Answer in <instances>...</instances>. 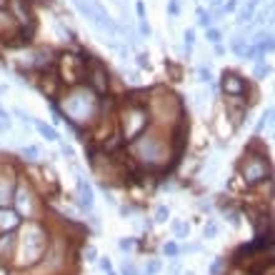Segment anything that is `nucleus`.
<instances>
[{
    "mask_svg": "<svg viewBox=\"0 0 275 275\" xmlns=\"http://www.w3.org/2000/svg\"><path fill=\"white\" fill-rule=\"evenodd\" d=\"M128 153L145 170H165V168H170L178 160V155H180V148H178V140H175V128L165 130V128L150 125L133 143H128Z\"/></svg>",
    "mask_w": 275,
    "mask_h": 275,
    "instance_id": "nucleus-1",
    "label": "nucleus"
},
{
    "mask_svg": "<svg viewBox=\"0 0 275 275\" xmlns=\"http://www.w3.org/2000/svg\"><path fill=\"white\" fill-rule=\"evenodd\" d=\"M63 120L75 130L78 140H85V128H93L100 123V95H95L85 83L65 88L60 103H55Z\"/></svg>",
    "mask_w": 275,
    "mask_h": 275,
    "instance_id": "nucleus-2",
    "label": "nucleus"
},
{
    "mask_svg": "<svg viewBox=\"0 0 275 275\" xmlns=\"http://www.w3.org/2000/svg\"><path fill=\"white\" fill-rule=\"evenodd\" d=\"M50 245V233L40 220H25L18 228V248H15V258L13 265L30 270L48 250Z\"/></svg>",
    "mask_w": 275,
    "mask_h": 275,
    "instance_id": "nucleus-3",
    "label": "nucleus"
},
{
    "mask_svg": "<svg viewBox=\"0 0 275 275\" xmlns=\"http://www.w3.org/2000/svg\"><path fill=\"white\" fill-rule=\"evenodd\" d=\"M118 118H120V138L125 145L133 143L140 133H145L150 128V115H148L145 100L125 98V108L118 113Z\"/></svg>",
    "mask_w": 275,
    "mask_h": 275,
    "instance_id": "nucleus-4",
    "label": "nucleus"
},
{
    "mask_svg": "<svg viewBox=\"0 0 275 275\" xmlns=\"http://www.w3.org/2000/svg\"><path fill=\"white\" fill-rule=\"evenodd\" d=\"M10 203H13V210L20 215V220H40L43 198L38 195V190L33 188V183L28 178H18Z\"/></svg>",
    "mask_w": 275,
    "mask_h": 275,
    "instance_id": "nucleus-5",
    "label": "nucleus"
},
{
    "mask_svg": "<svg viewBox=\"0 0 275 275\" xmlns=\"http://www.w3.org/2000/svg\"><path fill=\"white\" fill-rule=\"evenodd\" d=\"M238 175L243 178V183H245L248 188H255V185L270 180V178H273V165H270L265 150L253 153V150L248 148L245 155H243V160L238 163Z\"/></svg>",
    "mask_w": 275,
    "mask_h": 275,
    "instance_id": "nucleus-6",
    "label": "nucleus"
},
{
    "mask_svg": "<svg viewBox=\"0 0 275 275\" xmlns=\"http://www.w3.org/2000/svg\"><path fill=\"white\" fill-rule=\"evenodd\" d=\"M55 63L60 65V75H58V80H60V85H65V88H73V85H80L83 80H85V60H83V53L78 55V53H60L58 58H55Z\"/></svg>",
    "mask_w": 275,
    "mask_h": 275,
    "instance_id": "nucleus-7",
    "label": "nucleus"
},
{
    "mask_svg": "<svg viewBox=\"0 0 275 275\" xmlns=\"http://www.w3.org/2000/svg\"><path fill=\"white\" fill-rule=\"evenodd\" d=\"M83 60H85V85H88L95 95H108V90H110L108 68H105L95 55H88V53H83Z\"/></svg>",
    "mask_w": 275,
    "mask_h": 275,
    "instance_id": "nucleus-8",
    "label": "nucleus"
},
{
    "mask_svg": "<svg viewBox=\"0 0 275 275\" xmlns=\"http://www.w3.org/2000/svg\"><path fill=\"white\" fill-rule=\"evenodd\" d=\"M220 90L225 98H245L248 95V80L235 70H225L220 75Z\"/></svg>",
    "mask_w": 275,
    "mask_h": 275,
    "instance_id": "nucleus-9",
    "label": "nucleus"
},
{
    "mask_svg": "<svg viewBox=\"0 0 275 275\" xmlns=\"http://www.w3.org/2000/svg\"><path fill=\"white\" fill-rule=\"evenodd\" d=\"M15 183H18V173H15V170H8V173H5V168H0V208L10 205Z\"/></svg>",
    "mask_w": 275,
    "mask_h": 275,
    "instance_id": "nucleus-10",
    "label": "nucleus"
},
{
    "mask_svg": "<svg viewBox=\"0 0 275 275\" xmlns=\"http://www.w3.org/2000/svg\"><path fill=\"white\" fill-rule=\"evenodd\" d=\"M78 208L83 213H93V205H95V193H93V185L85 180L83 173H78Z\"/></svg>",
    "mask_w": 275,
    "mask_h": 275,
    "instance_id": "nucleus-11",
    "label": "nucleus"
},
{
    "mask_svg": "<svg viewBox=\"0 0 275 275\" xmlns=\"http://www.w3.org/2000/svg\"><path fill=\"white\" fill-rule=\"evenodd\" d=\"M15 248H18V230L0 233V260H3V263H13Z\"/></svg>",
    "mask_w": 275,
    "mask_h": 275,
    "instance_id": "nucleus-12",
    "label": "nucleus"
},
{
    "mask_svg": "<svg viewBox=\"0 0 275 275\" xmlns=\"http://www.w3.org/2000/svg\"><path fill=\"white\" fill-rule=\"evenodd\" d=\"M20 215L10 208V205H5V208H0V233H8V230H18L20 228Z\"/></svg>",
    "mask_w": 275,
    "mask_h": 275,
    "instance_id": "nucleus-13",
    "label": "nucleus"
},
{
    "mask_svg": "<svg viewBox=\"0 0 275 275\" xmlns=\"http://www.w3.org/2000/svg\"><path fill=\"white\" fill-rule=\"evenodd\" d=\"M33 128H35V130H38V135H40V138H45L48 143H60V133H58L53 125H48L45 120H38V118H35V120H33Z\"/></svg>",
    "mask_w": 275,
    "mask_h": 275,
    "instance_id": "nucleus-14",
    "label": "nucleus"
},
{
    "mask_svg": "<svg viewBox=\"0 0 275 275\" xmlns=\"http://www.w3.org/2000/svg\"><path fill=\"white\" fill-rule=\"evenodd\" d=\"M235 13H238V15H235V25H248V23L253 20V15H255V8L245 3V5H243V8H238Z\"/></svg>",
    "mask_w": 275,
    "mask_h": 275,
    "instance_id": "nucleus-15",
    "label": "nucleus"
},
{
    "mask_svg": "<svg viewBox=\"0 0 275 275\" xmlns=\"http://www.w3.org/2000/svg\"><path fill=\"white\" fill-rule=\"evenodd\" d=\"M20 155H23L25 163H40V158H43V153H40L38 145H23L20 148Z\"/></svg>",
    "mask_w": 275,
    "mask_h": 275,
    "instance_id": "nucleus-16",
    "label": "nucleus"
},
{
    "mask_svg": "<svg viewBox=\"0 0 275 275\" xmlns=\"http://www.w3.org/2000/svg\"><path fill=\"white\" fill-rule=\"evenodd\" d=\"M170 228H173L175 240H185V238L190 235V223H185V220H173Z\"/></svg>",
    "mask_w": 275,
    "mask_h": 275,
    "instance_id": "nucleus-17",
    "label": "nucleus"
},
{
    "mask_svg": "<svg viewBox=\"0 0 275 275\" xmlns=\"http://www.w3.org/2000/svg\"><path fill=\"white\" fill-rule=\"evenodd\" d=\"M245 45H248V38H243V35H235V38L230 40V50L235 53L238 60H243V55H245Z\"/></svg>",
    "mask_w": 275,
    "mask_h": 275,
    "instance_id": "nucleus-18",
    "label": "nucleus"
},
{
    "mask_svg": "<svg viewBox=\"0 0 275 275\" xmlns=\"http://www.w3.org/2000/svg\"><path fill=\"white\" fill-rule=\"evenodd\" d=\"M273 115H275V110H273V105H268V108H265V113H263V118H260V120H258V125H255V133H258V135H260L265 128H270V125H273Z\"/></svg>",
    "mask_w": 275,
    "mask_h": 275,
    "instance_id": "nucleus-19",
    "label": "nucleus"
},
{
    "mask_svg": "<svg viewBox=\"0 0 275 275\" xmlns=\"http://www.w3.org/2000/svg\"><path fill=\"white\" fill-rule=\"evenodd\" d=\"M193 45H195V28H185V33H183V50H185V58H190Z\"/></svg>",
    "mask_w": 275,
    "mask_h": 275,
    "instance_id": "nucleus-20",
    "label": "nucleus"
},
{
    "mask_svg": "<svg viewBox=\"0 0 275 275\" xmlns=\"http://www.w3.org/2000/svg\"><path fill=\"white\" fill-rule=\"evenodd\" d=\"M195 18H198V25H200V28H213L210 10H205L203 5H198V8H195Z\"/></svg>",
    "mask_w": 275,
    "mask_h": 275,
    "instance_id": "nucleus-21",
    "label": "nucleus"
},
{
    "mask_svg": "<svg viewBox=\"0 0 275 275\" xmlns=\"http://www.w3.org/2000/svg\"><path fill=\"white\" fill-rule=\"evenodd\" d=\"M273 73V68H270V63H265V60H260V63H255V70H253V78L255 80H263V78H268Z\"/></svg>",
    "mask_w": 275,
    "mask_h": 275,
    "instance_id": "nucleus-22",
    "label": "nucleus"
},
{
    "mask_svg": "<svg viewBox=\"0 0 275 275\" xmlns=\"http://www.w3.org/2000/svg\"><path fill=\"white\" fill-rule=\"evenodd\" d=\"M163 255H165V258H178V255H180V245H178V240H168V243H163Z\"/></svg>",
    "mask_w": 275,
    "mask_h": 275,
    "instance_id": "nucleus-23",
    "label": "nucleus"
},
{
    "mask_svg": "<svg viewBox=\"0 0 275 275\" xmlns=\"http://www.w3.org/2000/svg\"><path fill=\"white\" fill-rule=\"evenodd\" d=\"M13 128V118L5 108H0V133H8Z\"/></svg>",
    "mask_w": 275,
    "mask_h": 275,
    "instance_id": "nucleus-24",
    "label": "nucleus"
},
{
    "mask_svg": "<svg viewBox=\"0 0 275 275\" xmlns=\"http://www.w3.org/2000/svg\"><path fill=\"white\" fill-rule=\"evenodd\" d=\"M195 73H198V78H195L198 83H213V70L208 65H198Z\"/></svg>",
    "mask_w": 275,
    "mask_h": 275,
    "instance_id": "nucleus-25",
    "label": "nucleus"
},
{
    "mask_svg": "<svg viewBox=\"0 0 275 275\" xmlns=\"http://www.w3.org/2000/svg\"><path fill=\"white\" fill-rule=\"evenodd\" d=\"M168 218H170V208H168V205H158V208H155V215H153V223L160 225V223H165Z\"/></svg>",
    "mask_w": 275,
    "mask_h": 275,
    "instance_id": "nucleus-26",
    "label": "nucleus"
},
{
    "mask_svg": "<svg viewBox=\"0 0 275 275\" xmlns=\"http://www.w3.org/2000/svg\"><path fill=\"white\" fill-rule=\"evenodd\" d=\"M205 40L213 43V45L220 43V40H223V30H220V28H205Z\"/></svg>",
    "mask_w": 275,
    "mask_h": 275,
    "instance_id": "nucleus-27",
    "label": "nucleus"
},
{
    "mask_svg": "<svg viewBox=\"0 0 275 275\" xmlns=\"http://www.w3.org/2000/svg\"><path fill=\"white\" fill-rule=\"evenodd\" d=\"M13 115H15L23 125H33V120H35V118H33L28 110H23V108H13Z\"/></svg>",
    "mask_w": 275,
    "mask_h": 275,
    "instance_id": "nucleus-28",
    "label": "nucleus"
},
{
    "mask_svg": "<svg viewBox=\"0 0 275 275\" xmlns=\"http://www.w3.org/2000/svg\"><path fill=\"white\" fill-rule=\"evenodd\" d=\"M215 235H218V223H215V220H208V223L203 225V238L210 240V238H215Z\"/></svg>",
    "mask_w": 275,
    "mask_h": 275,
    "instance_id": "nucleus-29",
    "label": "nucleus"
},
{
    "mask_svg": "<svg viewBox=\"0 0 275 275\" xmlns=\"http://www.w3.org/2000/svg\"><path fill=\"white\" fill-rule=\"evenodd\" d=\"M60 153L65 155V160L75 163V150H73V145H68V143H63V140H60Z\"/></svg>",
    "mask_w": 275,
    "mask_h": 275,
    "instance_id": "nucleus-30",
    "label": "nucleus"
},
{
    "mask_svg": "<svg viewBox=\"0 0 275 275\" xmlns=\"http://www.w3.org/2000/svg\"><path fill=\"white\" fill-rule=\"evenodd\" d=\"M118 248H120L123 253H130V250L135 248V238H120V240H118Z\"/></svg>",
    "mask_w": 275,
    "mask_h": 275,
    "instance_id": "nucleus-31",
    "label": "nucleus"
},
{
    "mask_svg": "<svg viewBox=\"0 0 275 275\" xmlns=\"http://www.w3.org/2000/svg\"><path fill=\"white\" fill-rule=\"evenodd\" d=\"M83 258H85V263H95V260H98V250H95V245H85Z\"/></svg>",
    "mask_w": 275,
    "mask_h": 275,
    "instance_id": "nucleus-32",
    "label": "nucleus"
},
{
    "mask_svg": "<svg viewBox=\"0 0 275 275\" xmlns=\"http://www.w3.org/2000/svg\"><path fill=\"white\" fill-rule=\"evenodd\" d=\"M223 270H225V258H215L210 265V275H220Z\"/></svg>",
    "mask_w": 275,
    "mask_h": 275,
    "instance_id": "nucleus-33",
    "label": "nucleus"
},
{
    "mask_svg": "<svg viewBox=\"0 0 275 275\" xmlns=\"http://www.w3.org/2000/svg\"><path fill=\"white\" fill-rule=\"evenodd\" d=\"M168 15L180 18V0H168Z\"/></svg>",
    "mask_w": 275,
    "mask_h": 275,
    "instance_id": "nucleus-34",
    "label": "nucleus"
},
{
    "mask_svg": "<svg viewBox=\"0 0 275 275\" xmlns=\"http://www.w3.org/2000/svg\"><path fill=\"white\" fill-rule=\"evenodd\" d=\"M153 30H150V25H148V20H138V38H148Z\"/></svg>",
    "mask_w": 275,
    "mask_h": 275,
    "instance_id": "nucleus-35",
    "label": "nucleus"
},
{
    "mask_svg": "<svg viewBox=\"0 0 275 275\" xmlns=\"http://www.w3.org/2000/svg\"><path fill=\"white\" fill-rule=\"evenodd\" d=\"M135 65L138 68H150V55L148 53H138L135 55Z\"/></svg>",
    "mask_w": 275,
    "mask_h": 275,
    "instance_id": "nucleus-36",
    "label": "nucleus"
},
{
    "mask_svg": "<svg viewBox=\"0 0 275 275\" xmlns=\"http://www.w3.org/2000/svg\"><path fill=\"white\" fill-rule=\"evenodd\" d=\"M98 265H100V270H103V273H110V270H113V263H110V258H108V255H103V258L98 255Z\"/></svg>",
    "mask_w": 275,
    "mask_h": 275,
    "instance_id": "nucleus-37",
    "label": "nucleus"
},
{
    "mask_svg": "<svg viewBox=\"0 0 275 275\" xmlns=\"http://www.w3.org/2000/svg\"><path fill=\"white\" fill-rule=\"evenodd\" d=\"M200 243H188V245H180V253H200Z\"/></svg>",
    "mask_w": 275,
    "mask_h": 275,
    "instance_id": "nucleus-38",
    "label": "nucleus"
},
{
    "mask_svg": "<svg viewBox=\"0 0 275 275\" xmlns=\"http://www.w3.org/2000/svg\"><path fill=\"white\" fill-rule=\"evenodd\" d=\"M180 273H183L180 260H178V258H173V263H170V268H168V275H180Z\"/></svg>",
    "mask_w": 275,
    "mask_h": 275,
    "instance_id": "nucleus-39",
    "label": "nucleus"
},
{
    "mask_svg": "<svg viewBox=\"0 0 275 275\" xmlns=\"http://www.w3.org/2000/svg\"><path fill=\"white\" fill-rule=\"evenodd\" d=\"M135 13H138V20H148V13H145L143 0H138V3H135Z\"/></svg>",
    "mask_w": 275,
    "mask_h": 275,
    "instance_id": "nucleus-40",
    "label": "nucleus"
},
{
    "mask_svg": "<svg viewBox=\"0 0 275 275\" xmlns=\"http://www.w3.org/2000/svg\"><path fill=\"white\" fill-rule=\"evenodd\" d=\"M118 213H120L123 218H130V215L135 213V208H133V205H118Z\"/></svg>",
    "mask_w": 275,
    "mask_h": 275,
    "instance_id": "nucleus-41",
    "label": "nucleus"
},
{
    "mask_svg": "<svg viewBox=\"0 0 275 275\" xmlns=\"http://www.w3.org/2000/svg\"><path fill=\"white\" fill-rule=\"evenodd\" d=\"M238 10V0H228V3H223V13H235Z\"/></svg>",
    "mask_w": 275,
    "mask_h": 275,
    "instance_id": "nucleus-42",
    "label": "nucleus"
},
{
    "mask_svg": "<svg viewBox=\"0 0 275 275\" xmlns=\"http://www.w3.org/2000/svg\"><path fill=\"white\" fill-rule=\"evenodd\" d=\"M123 275H138V270H135V265L128 260V263H123Z\"/></svg>",
    "mask_w": 275,
    "mask_h": 275,
    "instance_id": "nucleus-43",
    "label": "nucleus"
},
{
    "mask_svg": "<svg viewBox=\"0 0 275 275\" xmlns=\"http://www.w3.org/2000/svg\"><path fill=\"white\" fill-rule=\"evenodd\" d=\"M213 53H215V55H223V53H225V45H223V43H215Z\"/></svg>",
    "mask_w": 275,
    "mask_h": 275,
    "instance_id": "nucleus-44",
    "label": "nucleus"
},
{
    "mask_svg": "<svg viewBox=\"0 0 275 275\" xmlns=\"http://www.w3.org/2000/svg\"><path fill=\"white\" fill-rule=\"evenodd\" d=\"M208 3H210V10H213V8H220L223 5V0H208Z\"/></svg>",
    "mask_w": 275,
    "mask_h": 275,
    "instance_id": "nucleus-45",
    "label": "nucleus"
},
{
    "mask_svg": "<svg viewBox=\"0 0 275 275\" xmlns=\"http://www.w3.org/2000/svg\"><path fill=\"white\" fill-rule=\"evenodd\" d=\"M8 5V0H0V8H5Z\"/></svg>",
    "mask_w": 275,
    "mask_h": 275,
    "instance_id": "nucleus-46",
    "label": "nucleus"
},
{
    "mask_svg": "<svg viewBox=\"0 0 275 275\" xmlns=\"http://www.w3.org/2000/svg\"><path fill=\"white\" fill-rule=\"evenodd\" d=\"M183 275H195V270H185V273H183Z\"/></svg>",
    "mask_w": 275,
    "mask_h": 275,
    "instance_id": "nucleus-47",
    "label": "nucleus"
},
{
    "mask_svg": "<svg viewBox=\"0 0 275 275\" xmlns=\"http://www.w3.org/2000/svg\"><path fill=\"white\" fill-rule=\"evenodd\" d=\"M108 275H115V270H110V273H108Z\"/></svg>",
    "mask_w": 275,
    "mask_h": 275,
    "instance_id": "nucleus-48",
    "label": "nucleus"
}]
</instances>
